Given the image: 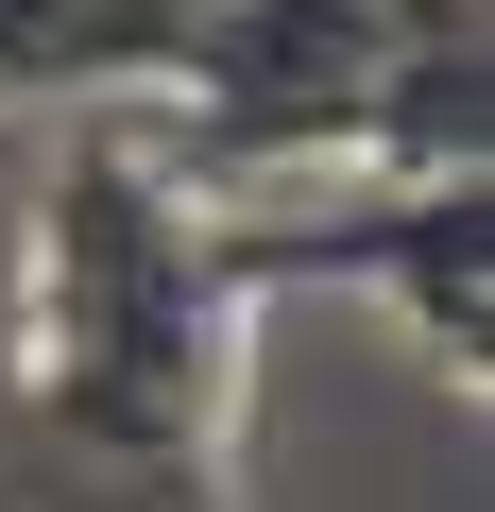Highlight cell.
Here are the masks:
<instances>
[{
	"label": "cell",
	"mask_w": 495,
	"mask_h": 512,
	"mask_svg": "<svg viewBox=\"0 0 495 512\" xmlns=\"http://www.w3.org/2000/svg\"><path fill=\"white\" fill-rule=\"evenodd\" d=\"M239 325H257V274L205 171L137 137H69L18 291V427L86 495H205L239 427Z\"/></svg>",
	"instance_id": "6da1fadb"
},
{
	"label": "cell",
	"mask_w": 495,
	"mask_h": 512,
	"mask_svg": "<svg viewBox=\"0 0 495 512\" xmlns=\"http://www.w3.org/2000/svg\"><path fill=\"white\" fill-rule=\"evenodd\" d=\"M239 274H257V291H291V274L376 291V308L410 325V359H444V376L478 393V342H495V188H478V171H376L342 222H257Z\"/></svg>",
	"instance_id": "7a4b0ae2"
},
{
	"label": "cell",
	"mask_w": 495,
	"mask_h": 512,
	"mask_svg": "<svg viewBox=\"0 0 495 512\" xmlns=\"http://www.w3.org/2000/svg\"><path fill=\"white\" fill-rule=\"evenodd\" d=\"M205 0H0V103L18 86H120V69H171V35Z\"/></svg>",
	"instance_id": "3957f363"
}]
</instances>
